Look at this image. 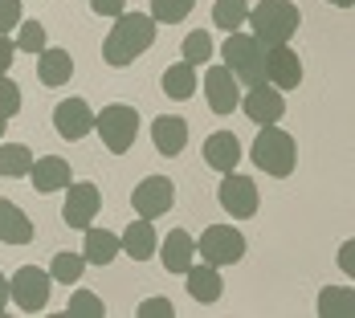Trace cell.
<instances>
[{
	"instance_id": "obj_1",
	"label": "cell",
	"mask_w": 355,
	"mask_h": 318,
	"mask_svg": "<svg viewBox=\"0 0 355 318\" xmlns=\"http://www.w3.org/2000/svg\"><path fill=\"white\" fill-rule=\"evenodd\" d=\"M151 45H155V21L147 12H119L114 17V29L103 41V62L114 66V70H127Z\"/></svg>"
},
{
	"instance_id": "obj_2",
	"label": "cell",
	"mask_w": 355,
	"mask_h": 318,
	"mask_svg": "<svg viewBox=\"0 0 355 318\" xmlns=\"http://www.w3.org/2000/svg\"><path fill=\"white\" fill-rule=\"evenodd\" d=\"M245 21H249V29H253V37L266 49H274V45H290V37L298 33V25H302V12L290 0H261V4L249 8Z\"/></svg>"
},
{
	"instance_id": "obj_3",
	"label": "cell",
	"mask_w": 355,
	"mask_h": 318,
	"mask_svg": "<svg viewBox=\"0 0 355 318\" xmlns=\"http://www.w3.org/2000/svg\"><path fill=\"white\" fill-rule=\"evenodd\" d=\"M253 164L274 179L294 176V168H298V143H294V135L282 131L278 123L274 127H261L257 139H253Z\"/></svg>"
},
{
	"instance_id": "obj_4",
	"label": "cell",
	"mask_w": 355,
	"mask_h": 318,
	"mask_svg": "<svg viewBox=\"0 0 355 318\" xmlns=\"http://www.w3.org/2000/svg\"><path fill=\"white\" fill-rule=\"evenodd\" d=\"M225 66L237 78V86H257L266 82V45L253 33H229L225 41Z\"/></svg>"
},
{
	"instance_id": "obj_5",
	"label": "cell",
	"mask_w": 355,
	"mask_h": 318,
	"mask_svg": "<svg viewBox=\"0 0 355 318\" xmlns=\"http://www.w3.org/2000/svg\"><path fill=\"white\" fill-rule=\"evenodd\" d=\"M94 127H98V135H103V143H107V151L123 155V151L135 147V135H139V110H135V106H123V103H110V106H103V110L94 114Z\"/></svg>"
},
{
	"instance_id": "obj_6",
	"label": "cell",
	"mask_w": 355,
	"mask_h": 318,
	"mask_svg": "<svg viewBox=\"0 0 355 318\" xmlns=\"http://www.w3.org/2000/svg\"><path fill=\"white\" fill-rule=\"evenodd\" d=\"M196 253L209 261V265H233V261H241L245 257V237L237 233V229H229V224H209L205 233H200V241H196Z\"/></svg>"
},
{
	"instance_id": "obj_7",
	"label": "cell",
	"mask_w": 355,
	"mask_h": 318,
	"mask_svg": "<svg viewBox=\"0 0 355 318\" xmlns=\"http://www.w3.org/2000/svg\"><path fill=\"white\" fill-rule=\"evenodd\" d=\"M216 200H220V209L229 212V216H237V220L257 216V204H261L257 184H253L249 176H237V172H225L220 188H216Z\"/></svg>"
},
{
	"instance_id": "obj_8",
	"label": "cell",
	"mask_w": 355,
	"mask_h": 318,
	"mask_svg": "<svg viewBox=\"0 0 355 318\" xmlns=\"http://www.w3.org/2000/svg\"><path fill=\"white\" fill-rule=\"evenodd\" d=\"M237 106L245 110L249 123H257V127H274V123H282V114H286L282 90H278V86H270V82H257V86H249Z\"/></svg>"
},
{
	"instance_id": "obj_9",
	"label": "cell",
	"mask_w": 355,
	"mask_h": 318,
	"mask_svg": "<svg viewBox=\"0 0 355 318\" xmlns=\"http://www.w3.org/2000/svg\"><path fill=\"white\" fill-rule=\"evenodd\" d=\"M49 274L45 270H37V265H25V270H17L12 278H8V290H12V302L25 310V315H37V310H45V302H49Z\"/></svg>"
},
{
	"instance_id": "obj_10",
	"label": "cell",
	"mask_w": 355,
	"mask_h": 318,
	"mask_svg": "<svg viewBox=\"0 0 355 318\" xmlns=\"http://www.w3.org/2000/svg\"><path fill=\"white\" fill-rule=\"evenodd\" d=\"M98 209H103V192H98V184L78 179V184L66 188V209H62V216H66L70 229H82V233H86V229L94 224Z\"/></svg>"
},
{
	"instance_id": "obj_11",
	"label": "cell",
	"mask_w": 355,
	"mask_h": 318,
	"mask_svg": "<svg viewBox=\"0 0 355 318\" xmlns=\"http://www.w3.org/2000/svg\"><path fill=\"white\" fill-rule=\"evenodd\" d=\"M131 204L139 216L147 220H155V216H164V212L176 204V184L168 176H147L135 184V192H131Z\"/></svg>"
},
{
	"instance_id": "obj_12",
	"label": "cell",
	"mask_w": 355,
	"mask_h": 318,
	"mask_svg": "<svg viewBox=\"0 0 355 318\" xmlns=\"http://www.w3.org/2000/svg\"><path fill=\"white\" fill-rule=\"evenodd\" d=\"M53 131L62 135V139H86L90 131H94V110H90V103L86 98H66V103L53 106Z\"/></svg>"
},
{
	"instance_id": "obj_13",
	"label": "cell",
	"mask_w": 355,
	"mask_h": 318,
	"mask_svg": "<svg viewBox=\"0 0 355 318\" xmlns=\"http://www.w3.org/2000/svg\"><path fill=\"white\" fill-rule=\"evenodd\" d=\"M205 98L213 106V114H233V110H237L241 86H237V78L229 73V66H209V73H205Z\"/></svg>"
},
{
	"instance_id": "obj_14",
	"label": "cell",
	"mask_w": 355,
	"mask_h": 318,
	"mask_svg": "<svg viewBox=\"0 0 355 318\" xmlns=\"http://www.w3.org/2000/svg\"><path fill=\"white\" fill-rule=\"evenodd\" d=\"M266 82L278 86V90H294L302 82V62L290 45H274L266 49Z\"/></svg>"
},
{
	"instance_id": "obj_15",
	"label": "cell",
	"mask_w": 355,
	"mask_h": 318,
	"mask_svg": "<svg viewBox=\"0 0 355 318\" xmlns=\"http://www.w3.org/2000/svg\"><path fill=\"white\" fill-rule=\"evenodd\" d=\"M29 179H33L37 192H62V188L73 184V172H70V164H66L62 155H41V159H33Z\"/></svg>"
},
{
	"instance_id": "obj_16",
	"label": "cell",
	"mask_w": 355,
	"mask_h": 318,
	"mask_svg": "<svg viewBox=\"0 0 355 318\" xmlns=\"http://www.w3.org/2000/svg\"><path fill=\"white\" fill-rule=\"evenodd\" d=\"M205 164L213 168V172H233L237 164H241V143H237V135L233 131H216V135H209L205 139Z\"/></svg>"
},
{
	"instance_id": "obj_17",
	"label": "cell",
	"mask_w": 355,
	"mask_h": 318,
	"mask_svg": "<svg viewBox=\"0 0 355 318\" xmlns=\"http://www.w3.org/2000/svg\"><path fill=\"white\" fill-rule=\"evenodd\" d=\"M151 143H155L159 155H180L188 147V123L180 114H159L151 123Z\"/></svg>"
},
{
	"instance_id": "obj_18",
	"label": "cell",
	"mask_w": 355,
	"mask_h": 318,
	"mask_svg": "<svg viewBox=\"0 0 355 318\" xmlns=\"http://www.w3.org/2000/svg\"><path fill=\"white\" fill-rule=\"evenodd\" d=\"M196 261V241L188 229H172L164 237V270L168 274H188V265Z\"/></svg>"
},
{
	"instance_id": "obj_19",
	"label": "cell",
	"mask_w": 355,
	"mask_h": 318,
	"mask_svg": "<svg viewBox=\"0 0 355 318\" xmlns=\"http://www.w3.org/2000/svg\"><path fill=\"white\" fill-rule=\"evenodd\" d=\"M33 220L17 209L12 200H0V241L4 245H29L33 241Z\"/></svg>"
},
{
	"instance_id": "obj_20",
	"label": "cell",
	"mask_w": 355,
	"mask_h": 318,
	"mask_svg": "<svg viewBox=\"0 0 355 318\" xmlns=\"http://www.w3.org/2000/svg\"><path fill=\"white\" fill-rule=\"evenodd\" d=\"M123 249L131 253V261H151L155 257V249H159V237H155V229H151V220L139 216V220H131L127 224V233L119 237Z\"/></svg>"
},
{
	"instance_id": "obj_21",
	"label": "cell",
	"mask_w": 355,
	"mask_h": 318,
	"mask_svg": "<svg viewBox=\"0 0 355 318\" xmlns=\"http://www.w3.org/2000/svg\"><path fill=\"white\" fill-rule=\"evenodd\" d=\"M184 282H188V294H192L196 302H205V306L216 302V298H220V290H225V285H220V270L209 265V261H205V265H196V261H192V265H188V274H184Z\"/></svg>"
},
{
	"instance_id": "obj_22",
	"label": "cell",
	"mask_w": 355,
	"mask_h": 318,
	"mask_svg": "<svg viewBox=\"0 0 355 318\" xmlns=\"http://www.w3.org/2000/svg\"><path fill=\"white\" fill-rule=\"evenodd\" d=\"M37 78L45 82V86H66L73 78V58L66 53V49H41L37 53Z\"/></svg>"
},
{
	"instance_id": "obj_23",
	"label": "cell",
	"mask_w": 355,
	"mask_h": 318,
	"mask_svg": "<svg viewBox=\"0 0 355 318\" xmlns=\"http://www.w3.org/2000/svg\"><path fill=\"white\" fill-rule=\"evenodd\" d=\"M119 249H123V241L114 233H107V229H86V245H82L86 265H110L119 257Z\"/></svg>"
},
{
	"instance_id": "obj_24",
	"label": "cell",
	"mask_w": 355,
	"mask_h": 318,
	"mask_svg": "<svg viewBox=\"0 0 355 318\" xmlns=\"http://www.w3.org/2000/svg\"><path fill=\"white\" fill-rule=\"evenodd\" d=\"M164 94L176 98V103L192 98V94H196V66H188V62L168 66V70H164Z\"/></svg>"
},
{
	"instance_id": "obj_25",
	"label": "cell",
	"mask_w": 355,
	"mask_h": 318,
	"mask_svg": "<svg viewBox=\"0 0 355 318\" xmlns=\"http://www.w3.org/2000/svg\"><path fill=\"white\" fill-rule=\"evenodd\" d=\"M319 315L322 318H352L355 315V294L347 285H322L319 290Z\"/></svg>"
},
{
	"instance_id": "obj_26",
	"label": "cell",
	"mask_w": 355,
	"mask_h": 318,
	"mask_svg": "<svg viewBox=\"0 0 355 318\" xmlns=\"http://www.w3.org/2000/svg\"><path fill=\"white\" fill-rule=\"evenodd\" d=\"M33 172V151L25 143H4L0 147V176L4 179H21Z\"/></svg>"
},
{
	"instance_id": "obj_27",
	"label": "cell",
	"mask_w": 355,
	"mask_h": 318,
	"mask_svg": "<svg viewBox=\"0 0 355 318\" xmlns=\"http://www.w3.org/2000/svg\"><path fill=\"white\" fill-rule=\"evenodd\" d=\"M249 17V0H216L213 4V25L225 33H237Z\"/></svg>"
},
{
	"instance_id": "obj_28",
	"label": "cell",
	"mask_w": 355,
	"mask_h": 318,
	"mask_svg": "<svg viewBox=\"0 0 355 318\" xmlns=\"http://www.w3.org/2000/svg\"><path fill=\"white\" fill-rule=\"evenodd\" d=\"M82 274H86V257H82V253H58L53 265H49V278H53V282H66V285L78 282Z\"/></svg>"
},
{
	"instance_id": "obj_29",
	"label": "cell",
	"mask_w": 355,
	"mask_h": 318,
	"mask_svg": "<svg viewBox=\"0 0 355 318\" xmlns=\"http://www.w3.org/2000/svg\"><path fill=\"white\" fill-rule=\"evenodd\" d=\"M196 8V0H151V21L155 25H176Z\"/></svg>"
},
{
	"instance_id": "obj_30",
	"label": "cell",
	"mask_w": 355,
	"mask_h": 318,
	"mask_svg": "<svg viewBox=\"0 0 355 318\" xmlns=\"http://www.w3.org/2000/svg\"><path fill=\"white\" fill-rule=\"evenodd\" d=\"M66 315L70 318H103L107 315V302H103L94 290H78L70 298V306H66Z\"/></svg>"
},
{
	"instance_id": "obj_31",
	"label": "cell",
	"mask_w": 355,
	"mask_h": 318,
	"mask_svg": "<svg viewBox=\"0 0 355 318\" xmlns=\"http://www.w3.org/2000/svg\"><path fill=\"white\" fill-rule=\"evenodd\" d=\"M209 58H213V41H209V33L196 29V33L184 37V62H188V66H205Z\"/></svg>"
},
{
	"instance_id": "obj_32",
	"label": "cell",
	"mask_w": 355,
	"mask_h": 318,
	"mask_svg": "<svg viewBox=\"0 0 355 318\" xmlns=\"http://www.w3.org/2000/svg\"><path fill=\"white\" fill-rule=\"evenodd\" d=\"M49 41H45V25L41 21H21V33H17V49L25 53H41Z\"/></svg>"
},
{
	"instance_id": "obj_33",
	"label": "cell",
	"mask_w": 355,
	"mask_h": 318,
	"mask_svg": "<svg viewBox=\"0 0 355 318\" xmlns=\"http://www.w3.org/2000/svg\"><path fill=\"white\" fill-rule=\"evenodd\" d=\"M17 110H21V86H17L8 73H0V114L12 118Z\"/></svg>"
},
{
	"instance_id": "obj_34",
	"label": "cell",
	"mask_w": 355,
	"mask_h": 318,
	"mask_svg": "<svg viewBox=\"0 0 355 318\" xmlns=\"http://www.w3.org/2000/svg\"><path fill=\"white\" fill-rule=\"evenodd\" d=\"M172 315H176V306L168 298H147L139 306V318H172Z\"/></svg>"
},
{
	"instance_id": "obj_35",
	"label": "cell",
	"mask_w": 355,
	"mask_h": 318,
	"mask_svg": "<svg viewBox=\"0 0 355 318\" xmlns=\"http://www.w3.org/2000/svg\"><path fill=\"white\" fill-rule=\"evenodd\" d=\"M21 25V0H0V33Z\"/></svg>"
},
{
	"instance_id": "obj_36",
	"label": "cell",
	"mask_w": 355,
	"mask_h": 318,
	"mask_svg": "<svg viewBox=\"0 0 355 318\" xmlns=\"http://www.w3.org/2000/svg\"><path fill=\"white\" fill-rule=\"evenodd\" d=\"M90 8L98 17H119V12H127V0H90Z\"/></svg>"
},
{
	"instance_id": "obj_37",
	"label": "cell",
	"mask_w": 355,
	"mask_h": 318,
	"mask_svg": "<svg viewBox=\"0 0 355 318\" xmlns=\"http://www.w3.org/2000/svg\"><path fill=\"white\" fill-rule=\"evenodd\" d=\"M12 53H17V41H8V37L0 33V73H8V66H12Z\"/></svg>"
},
{
	"instance_id": "obj_38",
	"label": "cell",
	"mask_w": 355,
	"mask_h": 318,
	"mask_svg": "<svg viewBox=\"0 0 355 318\" xmlns=\"http://www.w3.org/2000/svg\"><path fill=\"white\" fill-rule=\"evenodd\" d=\"M339 265H343V274H355V245L352 241H343V249H339Z\"/></svg>"
},
{
	"instance_id": "obj_39",
	"label": "cell",
	"mask_w": 355,
	"mask_h": 318,
	"mask_svg": "<svg viewBox=\"0 0 355 318\" xmlns=\"http://www.w3.org/2000/svg\"><path fill=\"white\" fill-rule=\"evenodd\" d=\"M8 302H12V290H8V278L0 274V315L8 310Z\"/></svg>"
},
{
	"instance_id": "obj_40",
	"label": "cell",
	"mask_w": 355,
	"mask_h": 318,
	"mask_svg": "<svg viewBox=\"0 0 355 318\" xmlns=\"http://www.w3.org/2000/svg\"><path fill=\"white\" fill-rule=\"evenodd\" d=\"M327 4H335V8H352L355 0H327Z\"/></svg>"
},
{
	"instance_id": "obj_41",
	"label": "cell",
	"mask_w": 355,
	"mask_h": 318,
	"mask_svg": "<svg viewBox=\"0 0 355 318\" xmlns=\"http://www.w3.org/2000/svg\"><path fill=\"white\" fill-rule=\"evenodd\" d=\"M4 127H8V118H4V114H0V135H4Z\"/></svg>"
}]
</instances>
